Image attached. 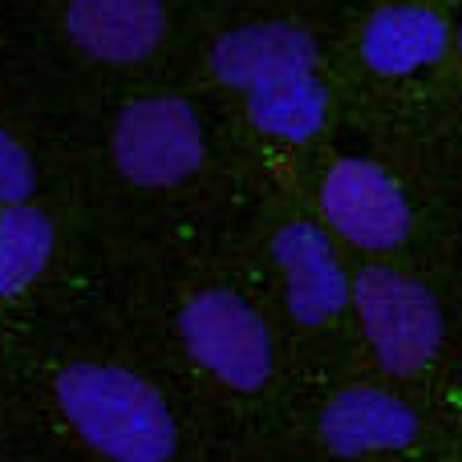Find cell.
<instances>
[{"label":"cell","mask_w":462,"mask_h":462,"mask_svg":"<svg viewBox=\"0 0 462 462\" xmlns=\"http://www.w3.org/2000/svg\"><path fill=\"white\" fill-rule=\"evenodd\" d=\"M57 402L94 450L114 462H167L175 418L151 382L114 365L78 361L57 374Z\"/></svg>","instance_id":"obj_1"},{"label":"cell","mask_w":462,"mask_h":462,"mask_svg":"<svg viewBox=\"0 0 462 462\" xmlns=\"http://www.w3.org/2000/svg\"><path fill=\"white\" fill-rule=\"evenodd\" d=\"M110 159L134 187H179L208 162V134L191 102L175 94H151L122 106L110 130Z\"/></svg>","instance_id":"obj_2"},{"label":"cell","mask_w":462,"mask_h":462,"mask_svg":"<svg viewBox=\"0 0 462 462\" xmlns=\"http://www.w3.org/2000/svg\"><path fill=\"white\" fill-rule=\"evenodd\" d=\"M353 304L382 369L414 377L434 361L442 345V309L426 284L377 263L353 280Z\"/></svg>","instance_id":"obj_3"},{"label":"cell","mask_w":462,"mask_h":462,"mask_svg":"<svg viewBox=\"0 0 462 462\" xmlns=\"http://www.w3.org/2000/svg\"><path fill=\"white\" fill-rule=\"evenodd\" d=\"M183 345L231 390H260L272 374V337L260 312L227 288L195 292L179 312Z\"/></svg>","instance_id":"obj_4"},{"label":"cell","mask_w":462,"mask_h":462,"mask_svg":"<svg viewBox=\"0 0 462 462\" xmlns=\"http://www.w3.org/2000/svg\"><path fill=\"white\" fill-rule=\"evenodd\" d=\"M320 216L341 239L365 252H390L410 236V199L374 159H337L320 179Z\"/></svg>","instance_id":"obj_5"},{"label":"cell","mask_w":462,"mask_h":462,"mask_svg":"<svg viewBox=\"0 0 462 462\" xmlns=\"http://www.w3.org/2000/svg\"><path fill=\"white\" fill-rule=\"evenodd\" d=\"M219 86L252 94L292 73H317V41L288 21H255L224 32L208 57Z\"/></svg>","instance_id":"obj_6"},{"label":"cell","mask_w":462,"mask_h":462,"mask_svg":"<svg viewBox=\"0 0 462 462\" xmlns=\"http://www.w3.org/2000/svg\"><path fill=\"white\" fill-rule=\"evenodd\" d=\"M272 255L284 272V296L292 320L317 328L349 304L353 284L345 276L328 236L317 224H304V219L284 224L272 236Z\"/></svg>","instance_id":"obj_7"},{"label":"cell","mask_w":462,"mask_h":462,"mask_svg":"<svg viewBox=\"0 0 462 462\" xmlns=\"http://www.w3.org/2000/svg\"><path fill=\"white\" fill-rule=\"evenodd\" d=\"M65 37L102 65H138L167 37L162 0H69Z\"/></svg>","instance_id":"obj_8"},{"label":"cell","mask_w":462,"mask_h":462,"mask_svg":"<svg viewBox=\"0 0 462 462\" xmlns=\"http://www.w3.org/2000/svg\"><path fill=\"white\" fill-rule=\"evenodd\" d=\"M450 49V24L426 5H385L365 21L357 53L382 78H410L439 65Z\"/></svg>","instance_id":"obj_9"},{"label":"cell","mask_w":462,"mask_h":462,"mask_svg":"<svg viewBox=\"0 0 462 462\" xmlns=\"http://www.w3.org/2000/svg\"><path fill=\"white\" fill-rule=\"evenodd\" d=\"M418 439V414L385 390L353 385L341 390L320 414V442L333 455H374V450H402Z\"/></svg>","instance_id":"obj_10"},{"label":"cell","mask_w":462,"mask_h":462,"mask_svg":"<svg viewBox=\"0 0 462 462\" xmlns=\"http://www.w3.org/2000/svg\"><path fill=\"white\" fill-rule=\"evenodd\" d=\"M244 102L252 126L280 143H309L328 122V86L317 73H292V78L268 81V86L244 94Z\"/></svg>","instance_id":"obj_11"},{"label":"cell","mask_w":462,"mask_h":462,"mask_svg":"<svg viewBox=\"0 0 462 462\" xmlns=\"http://www.w3.org/2000/svg\"><path fill=\"white\" fill-rule=\"evenodd\" d=\"M53 219L32 203L0 211V296H21L53 255Z\"/></svg>","instance_id":"obj_12"},{"label":"cell","mask_w":462,"mask_h":462,"mask_svg":"<svg viewBox=\"0 0 462 462\" xmlns=\"http://www.w3.org/2000/svg\"><path fill=\"white\" fill-rule=\"evenodd\" d=\"M32 187H37V167H32L29 151L0 130V208L29 203Z\"/></svg>","instance_id":"obj_13"},{"label":"cell","mask_w":462,"mask_h":462,"mask_svg":"<svg viewBox=\"0 0 462 462\" xmlns=\"http://www.w3.org/2000/svg\"><path fill=\"white\" fill-rule=\"evenodd\" d=\"M458 61H462V24H458Z\"/></svg>","instance_id":"obj_14"}]
</instances>
